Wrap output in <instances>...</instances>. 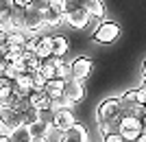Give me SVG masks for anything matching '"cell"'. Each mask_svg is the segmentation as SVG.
I'll list each match as a JSON object with an SVG mask.
<instances>
[{"label": "cell", "mask_w": 146, "mask_h": 142, "mask_svg": "<svg viewBox=\"0 0 146 142\" xmlns=\"http://www.w3.org/2000/svg\"><path fill=\"white\" fill-rule=\"evenodd\" d=\"M22 72H24V70L20 68L18 63H7V66H5V70H2V74H0V77H2V79H7L9 83H13V81L18 79V77H20Z\"/></svg>", "instance_id": "21"}, {"label": "cell", "mask_w": 146, "mask_h": 142, "mask_svg": "<svg viewBox=\"0 0 146 142\" xmlns=\"http://www.w3.org/2000/svg\"><path fill=\"white\" fill-rule=\"evenodd\" d=\"M31 142H33V140H31Z\"/></svg>", "instance_id": "42"}, {"label": "cell", "mask_w": 146, "mask_h": 142, "mask_svg": "<svg viewBox=\"0 0 146 142\" xmlns=\"http://www.w3.org/2000/svg\"><path fill=\"white\" fill-rule=\"evenodd\" d=\"M50 131H52V125L44 123V120H37V123L29 125V133H31V140H37V138H48Z\"/></svg>", "instance_id": "15"}, {"label": "cell", "mask_w": 146, "mask_h": 142, "mask_svg": "<svg viewBox=\"0 0 146 142\" xmlns=\"http://www.w3.org/2000/svg\"><path fill=\"white\" fill-rule=\"evenodd\" d=\"M13 0H0V29H9V20L13 13Z\"/></svg>", "instance_id": "19"}, {"label": "cell", "mask_w": 146, "mask_h": 142, "mask_svg": "<svg viewBox=\"0 0 146 142\" xmlns=\"http://www.w3.org/2000/svg\"><path fill=\"white\" fill-rule=\"evenodd\" d=\"M118 37H120V24H118V22H111V20H105V22H100V26H98L96 31H94L92 39L98 42V44H111V42H116Z\"/></svg>", "instance_id": "3"}, {"label": "cell", "mask_w": 146, "mask_h": 142, "mask_svg": "<svg viewBox=\"0 0 146 142\" xmlns=\"http://www.w3.org/2000/svg\"><path fill=\"white\" fill-rule=\"evenodd\" d=\"M70 53V42L66 35H52V55L55 57H63Z\"/></svg>", "instance_id": "16"}, {"label": "cell", "mask_w": 146, "mask_h": 142, "mask_svg": "<svg viewBox=\"0 0 146 142\" xmlns=\"http://www.w3.org/2000/svg\"><path fill=\"white\" fill-rule=\"evenodd\" d=\"M37 120H39V109H35V107H29V109L22 114V125H24V127L37 123Z\"/></svg>", "instance_id": "27"}, {"label": "cell", "mask_w": 146, "mask_h": 142, "mask_svg": "<svg viewBox=\"0 0 146 142\" xmlns=\"http://www.w3.org/2000/svg\"><path fill=\"white\" fill-rule=\"evenodd\" d=\"M92 70H94V61H92L90 57L81 55V57H76V59L72 61V79L85 81L92 74Z\"/></svg>", "instance_id": "9"}, {"label": "cell", "mask_w": 146, "mask_h": 142, "mask_svg": "<svg viewBox=\"0 0 146 142\" xmlns=\"http://www.w3.org/2000/svg\"><path fill=\"white\" fill-rule=\"evenodd\" d=\"M39 120L52 125V120H55V111H52V109H39Z\"/></svg>", "instance_id": "32"}, {"label": "cell", "mask_w": 146, "mask_h": 142, "mask_svg": "<svg viewBox=\"0 0 146 142\" xmlns=\"http://www.w3.org/2000/svg\"><path fill=\"white\" fill-rule=\"evenodd\" d=\"M50 5V0H31V7H35V9H39V11H46Z\"/></svg>", "instance_id": "35"}, {"label": "cell", "mask_w": 146, "mask_h": 142, "mask_svg": "<svg viewBox=\"0 0 146 142\" xmlns=\"http://www.w3.org/2000/svg\"><path fill=\"white\" fill-rule=\"evenodd\" d=\"M120 123H122V120L100 123V136H107V133H116V131H120Z\"/></svg>", "instance_id": "28"}, {"label": "cell", "mask_w": 146, "mask_h": 142, "mask_svg": "<svg viewBox=\"0 0 146 142\" xmlns=\"http://www.w3.org/2000/svg\"><path fill=\"white\" fill-rule=\"evenodd\" d=\"M72 103L66 99V96H57V99H52L50 101V109L52 111H59V109H72Z\"/></svg>", "instance_id": "26"}, {"label": "cell", "mask_w": 146, "mask_h": 142, "mask_svg": "<svg viewBox=\"0 0 146 142\" xmlns=\"http://www.w3.org/2000/svg\"><path fill=\"white\" fill-rule=\"evenodd\" d=\"M76 123V118H74V111L72 109H59V111H55V120H52V129H57V131H68L72 125Z\"/></svg>", "instance_id": "10"}, {"label": "cell", "mask_w": 146, "mask_h": 142, "mask_svg": "<svg viewBox=\"0 0 146 142\" xmlns=\"http://www.w3.org/2000/svg\"><path fill=\"white\" fill-rule=\"evenodd\" d=\"M142 77H144V81H146V59H144V63H142Z\"/></svg>", "instance_id": "37"}, {"label": "cell", "mask_w": 146, "mask_h": 142, "mask_svg": "<svg viewBox=\"0 0 146 142\" xmlns=\"http://www.w3.org/2000/svg\"><path fill=\"white\" fill-rule=\"evenodd\" d=\"M26 50H33L39 59H46V57L52 55V35H39L35 39L26 42Z\"/></svg>", "instance_id": "6"}, {"label": "cell", "mask_w": 146, "mask_h": 142, "mask_svg": "<svg viewBox=\"0 0 146 142\" xmlns=\"http://www.w3.org/2000/svg\"><path fill=\"white\" fill-rule=\"evenodd\" d=\"M44 22L48 29H57L66 22V9H63V0H50L48 9L44 11Z\"/></svg>", "instance_id": "4"}, {"label": "cell", "mask_w": 146, "mask_h": 142, "mask_svg": "<svg viewBox=\"0 0 146 142\" xmlns=\"http://www.w3.org/2000/svg\"><path fill=\"white\" fill-rule=\"evenodd\" d=\"M144 111H146V103H144Z\"/></svg>", "instance_id": "41"}, {"label": "cell", "mask_w": 146, "mask_h": 142, "mask_svg": "<svg viewBox=\"0 0 146 142\" xmlns=\"http://www.w3.org/2000/svg\"><path fill=\"white\" fill-rule=\"evenodd\" d=\"M13 5H18V7H31V0H13Z\"/></svg>", "instance_id": "36"}, {"label": "cell", "mask_w": 146, "mask_h": 142, "mask_svg": "<svg viewBox=\"0 0 146 142\" xmlns=\"http://www.w3.org/2000/svg\"><path fill=\"white\" fill-rule=\"evenodd\" d=\"M26 35L24 31H9V46H18V48H26Z\"/></svg>", "instance_id": "23"}, {"label": "cell", "mask_w": 146, "mask_h": 142, "mask_svg": "<svg viewBox=\"0 0 146 142\" xmlns=\"http://www.w3.org/2000/svg\"><path fill=\"white\" fill-rule=\"evenodd\" d=\"M135 99H137V103H140V105H144L146 103V83L142 87H137V90H135Z\"/></svg>", "instance_id": "34"}, {"label": "cell", "mask_w": 146, "mask_h": 142, "mask_svg": "<svg viewBox=\"0 0 146 142\" xmlns=\"http://www.w3.org/2000/svg\"><path fill=\"white\" fill-rule=\"evenodd\" d=\"M61 61H63V59H61V57H55V55H50V57H46V59H42V68H39V72L46 77V81L57 79V68H59Z\"/></svg>", "instance_id": "12"}, {"label": "cell", "mask_w": 146, "mask_h": 142, "mask_svg": "<svg viewBox=\"0 0 146 142\" xmlns=\"http://www.w3.org/2000/svg\"><path fill=\"white\" fill-rule=\"evenodd\" d=\"M142 125H144V129H146V111L142 114Z\"/></svg>", "instance_id": "39"}, {"label": "cell", "mask_w": 146, "mask_h": 142, "mask_svg": "<svg viewBox=\"0 0 146 142\" xmlns=\"http://www.w3.org/2000/svg\"><path fill=\"white\" fill-rule=\"evenodd\" d=\"M85 9L92 18H105V5L103 0H85Z\"/></svg>", "instance_id": "20"}, {"label": "cell", "mask_w": 146, "mask_h": 142, "mask_svg": "<svg viewBox=\"0 0 146 142\" xmlns=\"http://www.w3.org/2000/svg\"><path fill=\"white\" fill-rule=\"evenodd\" d=\"M0 142H9V136H2V133H0Z\"/></svg>", "instance_id": "38"}, {"label": "cell", "mask_w": 146, "mask_h": 142, "mask_svg": "<svg viewBox=\"0 0 146 142\" xmlns=\"http://www.w3.org/2000/svg\"><path fill=\"white\" fill-rule=\"evenodd\" d=\"M98 123H111V120H122V103L120 99H105L96 109Z\"/></svg>", "instance_id": "1"}, {"label": "cell", "mask_w": 146, "mask_h": 142, "mask_svg": "<svg viewBox=\"0 0 146 142\" xmlns=\"http://www.w3.org/2000/svg\"><path fill=\"white\" fill-rule=\"evenodd\" d=\"M7 46H9V31H7V29H0V55H5Z\"/></svg>", "instance_id": "31"}, {"label": "cell", "mask_w": 146, "mask_h": 142, "mask_svg": "<svg viewBox=\"0 0 146 142\" xmlns=\"http://www.w3.org/2000/svg\"><path fill=\"white\" fill-rule=\"evenodd\" d=\"M59 142H90V138H87V129L81 123H74L68 131L61 133Z\"/></svg>", "instance_id": "11"}, {"label": "cell", "mask_w": 146, "mask_h": 142, "mask_svg": "<svg viewBox=\"0 0 146 142\" xmlns=\"http://www.w3.org/2000/svg\"><path fill=\"white\" fill-rule=\"evenodd\" d=\"M24 7H13V13H11V20H9V29L7 31H24Z\"/></svg>", "instance_id": "17"}, {"label": "cell", "mask_w": 146, "mask_h": 142, "mask_svg": "<svg viewBox=\"0 0 146 142\" xmlns=\"http://www.w3.org/2000/svg\"><path fill=\"white\" fill-rule=\"evenodd\" d=\"M103 142H124V138H122L120 131H116V133H107V136H103Z\"/></svg>", "instance_id": "33"}, {"label": "cell", "mask_w": 146, "mask_h": 142, "mask_svg": "<svg viewBox=\"0 0 146 142\" xmlns=\"http://www.w3.org/2000/svg\"><path fill=\"white\" fill-rule=\"evenodd\" d=\"M44 29H46L44 11H39V9H35V7H26V11H24V31L39 35Z\"/></svg>", "instance_id": "5"}, {"label": "cell", "mask_w": 146, "mask_h": 142, "mask_svg": "<svg viewBox=\"0 0 146 142\" xmlns=\"http://www.w3.org/2000/svg\"><path fill=\"white\" fill-rule=\"evenodd\" d=\"M18 127H22V116L13 107L2 105L0 107V133L2 136H11Z\"/></svg>", "instance_id": "2"}, {"label": "cell", "mask_w": 146, "mask_h": 142, "mask_svg": "<svg viewBox=\"0 0 146 142\" xmlns=\"http://www.w3.org/2000/svg\"><path fill=\"white\" fill-rule=\"evenodd\" d=\"M63 90H66V81H61V79H50L44 85V92L48 94L50 101L57 99V96H63Z\"/></svg>", "instance_id": "18"}, {"label": "cell", "mask_w": 146, "mask_h": 142, "mask_svg": "<svg viewBox=\"0 0 146 142\" xmlns=\"http://www.w3.org/2000/svg\"><path fill=\"white\" fill-rule=\"evenodd\" d=\"M63 96H66L72 105L81 103V101L85 99V87H83V81H79V79H68V81H66V90H63Z\"/></svg>", "instance_id": "8"}, {"label": "cell", "mask_w": 146, "mask_h": 142, "mask_svg": "<svg viewBox=\"0 0 146 142\" xmlns=\"http://www.w3.org/2000/svg\"><path fill=\"white\" fill-rule=\"evenodd\" d=\"M122 138H124V142H137L142 136V129H120Z\"/></svg>", "instance_id": "29"}, {"label": "cell", "mask_w": 146, "mask_h": 142, "mask_svg": "<svg viewBox=\"0 0 146 142\" xmlns=\"http://www.w3.org/2000/svg\"><path fill=\"white\" fill-rule=\"evenodd\" d=\"M29 105L35 109H50V99L44 90H33L29 94Z\"/></svg>", "instance_id": "13"}, {"label": "cell", "mask_w": 146, "mask_h": 142, "mask_svg": "<svg viewBox=\"0 0 146 142\" xmlns=\"http://www.w3.org/2000/svg\"><path fill=\"white\" fill-rule=\"evenodd\" d=\"M9 142H31L29 127H24V125H22V127H18V129L9 136Z\"/></svg>", "instance_id": "24"}, {"label": "cell", "mask_w": 146, "mask_h": 142, "mask_svg": "<svg viewBox=\"0 0 146 142\" xmlns=\"http://www.w3.org/2000/svg\"><path fill=\"white\" fill-rule=\"evenodd\" d=\"M90 20H92V15H90V11H87L85 7H79V9H74V11L66 13L68 26H72L74 31H83V29L90 24Z\"/></svg>", "instance_id": "7"}, {"label": "cell", "mask_w": 146, "mask_h": 142, "mask_svg": "<svg viewBox=\"0 0 146 142\" xmlns=\"http://www.w3.org/2000/svg\"><path fill=\"white\" fill-rule=\"evenodd\" d=\"M120 129H142V131H144V125H142L140 116H122Z\"/></svg>", "instance_id": "22"}, {"label": "cell", "mask_w": 146, "mask_h": 142, "mask_svg": "<svg viewBox=\"0 0 146 142\" xmlns=\"http://www.w3.org/2000/svg\"><path fill=\"white\" fill-rule=\"evenodd\" d=\"M22 66H24V72L33 74V72H37V70L42 68V59H39L33 50L24 48V53H22Z\"/></svg>", "instance_id": "14"}, {"label": "cell", "mask_w": 146, "mask_h": 142, "mask_svg": "<svg viewBox=\"0 0 146 142\" xmlns=\"http://www.w3.org/2000/svg\"><path fill=\"white\" fill-rule=\"evenodd\" d=\"M33 142H48V138H37V140H33Z\"/></svg>", "instance_id": "40"}, {"label": "cell", "mask_w": 146, "mask_h": 142, "mask_svg": "<svg viewBox=\"0 0 146 142\" xmlns=\"http://www.w3.org/2000/svg\"><path fill=\"white\" fill-rule=\"evenodd\" d=\"M57 79H61V81H68V79H72V63L70 61H63L59 63V68H57Z\"/></svg>", "instance_id": "25"}, {"label": "cell", "mask_w": 146, "mask_h": 142, "mask_svg": "<svg viewBox=\"0 0 146 142\" xmlns=\"http://www.w3.org/2000/svg\"><path fill=\"white\" fill-rule=\"evenodd\" d=\"M44 85H46V77H44L39 70L33 72V87H35V90H44Z\"/></svg>", "instance_id": "30"}]
</instances>
